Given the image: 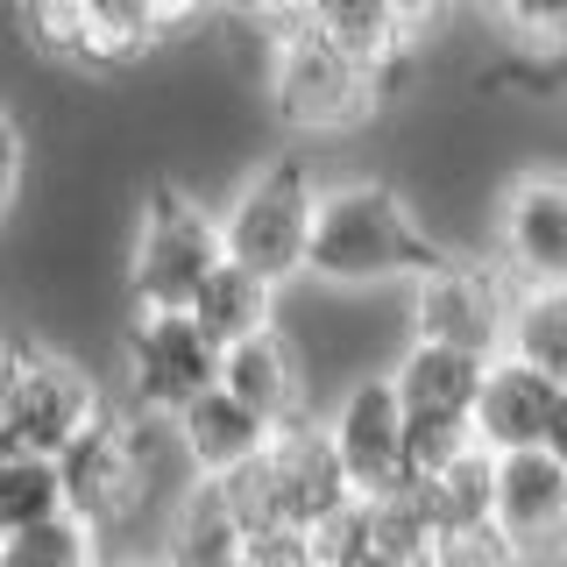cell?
<instances>
[{
    "label": "cell",
    "mask_w": 567,
    "mask_h": 567,
    "mask_svg": "<svg viewBox=\"0 0 567 567\" xmlns=\"http://www.w3.org/2000/svg\"><path fill=\"white\" fill-rule=\"evenodd\" d=\"M454 248L419 220V206L383 177H341L319 192V227L306 277L327 291H377V284H419Z\"/></svg>",
    "instance_id": "6da1fadb"
},
{
    "label": "cell",
    "mask_w": 567,
    "mask_h": 567,
    "mask_svg": "<svg viewBox=\"0 0 567 567\" xmlns=\"http://www.w3.org/2000/svg\"><path fill=\"white\" fill-rule=\"evenodd\" d=\"M164 454H177L164 419H142V412H128V404H106L85 433H71L58 447L64 511L85 518L100 539L128 532L142 518V504L164 489Z\"/></svg>",
    "instance_id": "7a4b0ae2"
},
{
    "label": "cell",
    "mask_w": 567,
    "mask_h": 567,
    "mask_svg": "<svg viewBox=\"0 0 567 567\" xmlns=\"http://www.w3.org/2000/svg\"><path fill=\"white\" fill-rule=\"evenodd\" d=\"M262 50H270V106L298 135H341L354 121H369V106L390 85L383 71H369L319 22H284L262 35Z\"/></svg>",
    "instance_id": "3957f363"
},
{
    "label": "cell",
    "mask_w": 567,
    "mask_h": 567,
    "mask_svg": "<svg viewBox=\"0 0 567 567\" xmlns=\"http://www.w3.org/2000/svg\"><path fill=\"white\" fill-rule=\"evenodd\" d=\"M227 262L220 213L199 206L185 185H150L128 235V298L135 312H185L199 284Z\"/></svg>",
    "instance_id": "277c9868"
},
{
    "label": "cell",
    "mask_w": 567,
    "mask_h": 567,
    "mask_svg": "<svg viewBox=\"0 0 567 567\" xmlns=\"http://www.w3.org/2000/svg\"><path fill=\"white\" fill-rule=\"evenodd\" d=\"M227 496L241 504L248 525H291V532H319L354 504L348 468L327 440V419L277 425L262 461H248L241 475H227Z\"/></svg>",
    "instance_id": "5b68a950"
},
{
    "label": "cell",
    "mask_w": 567,
    "mask_h": 567,
    "mask_svg": "<svg viewBox=\"0 0 567 567\" xmlns=\"http://www.w3.org/2000/svg\"><path fill=\"white\" fill-rule=\"evenodd\" d=\"M319 177L306 156H277L262 164L235 199L220 206V235H227V256L248 262L256 277H270L277 291L306 277V256H312V227H319Z\"/></svg>",
    "instance_id": "8992f818"
},
{
    "label": "cell",
    "mask_w": 567,
    "mask_h": 567,
    "mask_svg": "<svg viewBox=\"0 0 567 567\" xmlns=\"http://www.w3.org/2000/svg\"><path fill=\"white\" fill-rule=\"evenodd\" d=\"M483 369H489V354L412 341V333H404L398 362H390L383 377L404 404L412 475H433V468H447L461 447H475V390H483Z\"/></svg>",
    "instance_id": "52a82bcc"
},
{
    "label": "cell",
    "mask_w": 567,
    "mask_h": 567,
    "mask_svg": "<svg viewBox=\"0 0 567 567\" xmlns=\"http://www.w3.org/2000/svg\"><path fill=\"white\" fill-rule=\"evenodd\" d=\"M121 369H128V412L142 419H177L192 398L220 383V348L199 333L192 312H135L128 341H121Z\"/></svg>",
    "instance_id": "ba28073f"
},
{
    "label": "cell",
    "mask_w": 567,
    "mask_h": 567,
    "mask_svg": "<svg viewBox=\"0 0 567 567\" xmlns=\"http://www.w3.org/2000/svg\"><path fill=\"white\" fill-rule=\"evenodd\" d=\"M511 298H518V284L496 270L489 256H447L412 284V341L504 354Z\"/></svg>",
    "instance_id": "9c48e42d"
},
{
    "label": "cell",
    "mask_w": 567,
    "mask_h": 567,
    "mask_svg": "<svg viewBox=\"0 0 567 567\" xmlns=\"http://www.w3.org/2000/svg\"><path fill=\"white\" fill-rule=\"evenodd\" d=\"M106 412L100 383L85 362H71L64 348H35L22 354L14 383L0 390V447H29V454H58L71 433H85Z\"/></svg>",
    "instance_id": "30bf717a"
},
{
    "label": "cell",
    "mask_w": 567,
    "mask_h": 567,
    "mask_svg": "<svg viewBox=\"0 0 567 567\" xmlns=\"http://www.w3.org/2000/svg\"><path fill=\"white\" fill-rule=\"evenodd\" d=\"M327 440L354 496H390L412 483V433H404V404L390 377H354L327 412Z\"/></svg>",
    "instance_id": "8fae6325"
},
{
    "label": "cell",
    "mask_w": 567,
    "mask_h": 567,
    "mask_svg": "<svg viewBox=\"0 0 567 567\" xmlns=\"http://www.w3.org/2000/svg\"><path fill=\"white\" fill-rule=\"evenodd\" d=\"M489 262L518 284V291L567 284V171H525V177L504 185Z\"/></svg>",
    "instance_id": "7c38bea8"
},
{
    "label": "cell",
    "mask_w": 567,
    "mask_h": 567,
    "mask_svg": "<svg viewBox=\"0 0 567 567\" xmlns=\"http://www.w3.org/2000/svg\"><path fill=\"white\" fill-rule=\"evenodd\" d=\"M489 532L511 546V560L567 554V468L546 447L496 454V518Z\"/></svg>",
    "instance_id": "4fadbf2b"
},
{
    "label": "cell",
    "mask_w": 567,
    "mask_h": 567,
    "mask_svg": "<svg viewBox=\"0 0 567 567\" xmlns=\"http://www.w3.org/2000/svg\"><path fill=\"white\" fill-rule=\"evenodd\" d=\"M560 390H567V383H554L546 369L518 362V354H489L483 390H475V447H489V454L546 447Z\"/></svg>",
    "instance_id": "5bb4252c"
},
{
    "label": "cell",
    "mask_w": 567,
    "mask_h": 567,
    "mask_svg": "<svg viewBox=\"0 0 567 567\" xmlns=\"http://www.w3.org/2000/svg\"><path fill=\"white\" fill-rule=\"evenodd\" d=\"M270 433L277 425L262 412H248L227 383H213L206 398H192L185 412L171 419V440H177V454H185V468L199 475V483H227V475H241L248 461H262Z\"/></svg>",
    "instance_id": "9a60e30c"
},
{
    "label": "cell",
    "mask_w": 567,
    "mask_h": 567,
    "mask_svg": "<svg viewBox=\"0 0 567 567\" xmlns=\"http://www.w3.org/2000/svg\"><path fill=\"white\" fill-rule=\"evenodd\" d=\"M248 532L256 525L241 518V504L227 496V483H199V475H192L164 511V546H156V560L164 567H241Z\"/></svg>",
    "instance_id": "2e32d148"
},
{
    "label": "cell",
    "mask_w": 567,
    "mask_h": 567,
    "mask_svg": "<svg viewBox=\"0 0 567 567\" xmlns=\"http://www.w3.org/2000/svg\"><path fill=\"white\" fill-rule=\"evenodd\" d=\"M220 383L270 425L312 419V383H306V369H298V354H291V341H284L277 327L256 333V341H241V348H227L220 354Z\"/></svg>",
    "instance_id": "e0dca14e"
},
{
    "label": "cell",
    "mask_w": 567,
    "mask_h": 567,
    "mask_svg": "<svg viewBox=\"0 0 567 567\" xmlns=\"http://www.w3.org/2000/svg\"><path fill=\"white\" fill-rule=\"evenodd\" d=\"M185 312L199 319V333L227 354V348H241V341H256V333H270V327H277V284H270V277H256L248 262L227 256L220 270L199 284V298H192Z\"/></svg>",
    "instance_id": "ac0fdd59"
},
{
    "label": "cell",
    "mask_w": 567,
    "mask_h": 567,
    "mask_svg": "<svg viewBox=\"0 0 567 567\" xmlns=\"http://www.w3.org/2000/svg\"><path fill=\"white\" fill-rule=\"evenodd\" d=\"M425 518H433L440 539H461V532H489L496 518V454L489 447H461L447 468L412 475Z\"/></svg>",
    "instance_id": "d6986e66"
},
{
    "label": "cell",
    "mask_w": 567,
    "mask_h": 567,
    "mask_svg": "<svg viewBox=\"0 0 567 567\" xmlns=\"http://www.w3.org/2000/svg\"><path fill=\"white\" fill-rule=\"evenodd\" d=\"M504 354H518V362L546 369L554 383H567V284H539V291L511 298Z\"/></svg>",
    "instance_id": "ffe728a7"
},
{
    "label": "cell",
    "mask_w": 567,
    "mask_h": 567,
    "mask_svg": "<svg viewBox=\"0 0 567 567\" xmlns=\"http://www.w3.org/2000/svg\"><path fill=\"white\" fill-rule=\"evenodd\" d=\"M64 511V475L58 454H29V447H0V539L43 525Z\"/></svg>",
    "instance_id": "44dd1931"
},
{
    "label": "cell",
    "mask_w": 567,
    "mask_h": 567,
    "mask_svg": "<svg viewBox=\"0 0 567 567\" xmlns=\"http://www.w3.org/2000/svg\"><path fill=\"white\" fill-rule=\"evenodd\" d=\"M0 560H8V567H106V539L85 518L58 511V518L0 539Z\"/></svg>",
    "instance_id": "7402d4cb"
},
{
    "label": "cell",
    "mask_w": 567,
    "mask_h": 567,
    "mask_svg": "<svg viewBox=\"0 0 567 567\" xmlns=\"http://www.w3.org/2000/svg\"><path fill=\"white\" fill-rule=\"evenodd\" d=\"M483 8L511 43L532 50V58H560L567 50V0H483Z\"/></svg>",
    "instance_id": "603a6c76"
},
{
    "label": "cell",
    "mask_w": 567,
    "mask_h": 567,
    "mask_svg": "<svg viewBox=\"0 0 567 567\" xmlns=\"http://www.w3.org/2000/svg\"><path fill=\"white\" fill-rule=\"evenodd\" d=\"M22 177H29V135H22V114H14L8 85H0V227L14 220V199H22Z\"/></svg>",
    "instance_id": "cb8c5ba5"
},
{
    "label": "cell",
    "mask_w": 567,
    "mask_h": 567,
    "mask_svg": "<svg viewBox=\"0 0 567 567\" xmlns=\"http://www.w3.org/2000/svg\"><path fill=\"white\" fill-rule=\"evenodd\" d=\"M241 567H319V539L312 532H291V525H256Z\"/></svg>",
    "instance_id": "d4e9b609"
},
{
    "label": "cell",
    "mask_w": 567,
    "mask_h": 567,
    "mask_svg": "<svg viewBox=\"0 0 567 567\" xmlns=\"http://www.w3.org/2000/svg\"><path fill=\"white\" fill-rule=\"evenodd\" d=\"M22 354H29V341H22V333H0V390L14 383V369H22Z\"/></svg>",
    "instance_id": "484cf974"
},
{
    "label": "cell",
    "mask_w": 567,
    "mask_h": 567,
    "mask_svg": "<svg viewBox=\"0 0 567 567\" xmlns=\"http://www.w3.org/2000/svg\"><path fill=\"white\" fill-rule=\"evenodd\" d=\"M546 454L567 468V390H560V404H554V433H546Z\"/></svg>",
    "instance_id": "4316f807"
},
{
    "label": "cell",
    "mask_w": 567,
    "mask_h": 567,
    "mask_svg": "<svg viewBox=\"0 0 567 567\" xmlns=\"http://www.w3.org/2000/svg\"><path fill=\"white\" fill-rule=\"evenodd\" d=\"M106 567H164V560H156V554H114Z\"/></svg>",
    "instance_id": "83f0119b"
},
{
    "label": "cell",
    "mask_w": 567,
    "mask_h": 567,
    "mask_svg": "<svg viewBox=\"0 0 567 567\" xmlns=\"http://www.w3.org/2000/svg\"><path fill=\"white\" fill-rule=\"evenodd\" d=\"M0 567H8V560H0Z\"/></svg>",
    "instance_id": "f1b7e54d"
}]
</instances>
